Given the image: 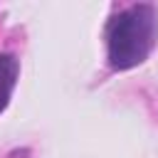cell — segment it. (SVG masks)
Instances as JSON below:
<instances>
[{
  "label": "cell",
  "instance_id": "2",
  "mask_svg": "<svg viewBox=\"0 0 158 158\" xmlns=\"http://www.w3.org/2000/svg\"><path fill=\"white\" fill-rule=\"evenodd\" d=\"M17 72H20L17 59L12 54H0V111L10 101V94H12L15 81H17Z\"/></svg>",
  "mask_w": 158,
  "mask_h": 158
},
{
  "label": "cell",
  "instance_id": "1",
  "mask_svg": "<svg viewBox=\"0 0 158 158\" xmlns=\"http://www.w3.org/2000/svg\"><path fill=\"white\" fill-rule=\"evenodd\" d=\"M158 35L156 10L151 5H133L121 12L109 27V62L114 69H131L141 64L153 49Z\"/></svg>",
  "mask_w": 158,
  "mask_h": 158
}]
</instances>
